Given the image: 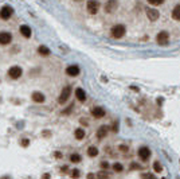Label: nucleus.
<instances>
[{
	"mask_svg": "<svg viewBox=\"0 0 180 179\" xmlns=\"http://www.w3.org/2000/svg\"><path fill=\"white\" fill-rule=\"evenodd\" d=\"M139 156L142 159V160H147V159L151 156V150L148 147H141L139 150Z\"/></svg>",
	"mask_w": 180,
	"mask_h": 179,
	"instance_id": "obj_10",
	"label": "nucleus"
},
{
	"mask_svg": "<svg viewBox=\"0 0 180 179\" xmlns=\"http://www.w3.org/2000/svg\"><path fill=\"white\" fill-rule=\"evenodd\" d=\"M122 168L124 167H122V164H120V163H114L113 164V170L116 171V172H121Z\"/></svg>",
	"mask_w": 180,
	"mask_h": 179,
	"instance_id": "obj_22",
	"label": "nucleus"
},
{
	"mask_svg": "<svg viewBox=\"0 0 180 179\" xmlns=\"http://www.w3.org/2000/svg\"><path fill=\"white\" fill-rule=\"evenodd\" d=\"M20 144H22V146H23V147H27V146H28V144H30L28 139H23V140L20 141Z\"/></svg>",
	"mask_w": 180,
	"mask_h": 179,
	"instance_id": "obj_29",
	"label": "nucleus"
},
{
	"mask_svg": "<svg viewBox=\"0 0 180 179\" xmlns=\"http://www.w3.org/2000/svg\"><path fill=\"white\" fill-rule=\"evenodd\" d=\"M116 8H117V1H114V0H110V1H107V3L105 4V11H106L107 14H112Z\"/></svg>",
	"mask_w": 180,
	"mask_h": 179,
	"instance_id": "obj_12",
	"label": "nucleus"
},
{
	"mask_svg": "<svg viewBox=\"0 0 180 179\" xmlns=\"http://www.w3.org/2000/svg\"><path fill=\"white\" fill-rule=\"evenodd\" d=\"M42 179H50V175L49 174H44V175L42 176Z\"/></svg>",
	"mask_w": 180,
	"mask_h": 179,
	"instance_id": "obj_32",
	"label": "nucleus"
},
{
	"mask_svg": "<svg viewBox=\"0 0 180 179\" xmlns=\"http://www.w3.org/2000/svg\"><path fill=\"white\" fill-rule=\"evenodd\" d=\"M104 178H109V174L101 172V174H98V176H97V179H104Z\"/></svg>",
	"mask_w": 180,
	"mask_h": 179,
	"instance_id": "obj_27",
	"label": "nucleus"
},
{
	"mask_svg": "<svg viewBox=\"0 0 180 179\" xmlns=\"http://www.w3.org/2000/svg\"><path fill=\"white\" fill-rule=\"evenodd\" d=\"M71 178H74V179L79 178V171L78 170H73V171H71Z\"/></svg>",
	"mask_w": 180,
	"mask_h": 179,
	"instance_id": "obj_26",
	"label": "nucleus"
},
{
	"mask_svg": "<svg viewBox=\"0 0 180 179\" xmlns=\"http://www.w3.org/2000/svg\"><path fill=\"white\" fill-rule=\"evenodd\" d=\"M98 8H99L98 1H94V0L87 1V11H89L90 14H97V12H98Z\"/></svg>",
	"mask_w": 180,
	"mask_h": 179,
	"instance_id": "obj_6",
	"label": "nucleus"
},
{
	"mask_svg": "<svg viewBox=\"0 0 180 179\" xmlns=\"http://www.w3.org/2000/svg\"><path fill=\"white\" fill-rule=\"evenodd\" d=\"M75 138L78 139V140H82V139L85 138V131L82 128H78L75 129Z\"/></svg>",
	"mask_w": 180,
	"mask_h": 179,
	"instance_id": "obj_19",
	"label": "nucleus"
},
{
	"mask_svg": "<svg viewBox=\"0 0 180 179\" xmlns=\"http://www.w3.org/2000/svg\"><path fill=\"white\" fill-rule=\"evenodd\" d=\"M147 16H148V19L151 22H155V20H157V19H159L160 14H159V11H157V9L148 8V9H147Z\"/></svg>",
	"mask_w": 180,
	"mask_h": 179,
	"instance_id": "obj_8",
	"label": "nucleus"
},
{
	"mask_svg": "<svg viewBox=\"0 0 180 179\" xmlns=\"http://www.w3.org/2000/svg\"><path fill=\"white\" fill-rule=\"evenodd\" d=\"M12 12H14V9H12L11 7H9V6H4L3 8L0 9V18L4 19V20H7L8 18H11Z\"/></svg>",
	"mask_w": 180,
	"mask_h": 179,
	"instance_id": "obj_4",
	"label": "nucleus"
},
{
	"mask_svg": "<svg viewBox=\"0 0 180 179\" xmlns=\"http://www.w3.org/2000/svg\"><path fill=\"white\" fill-rule=\"evenodd\" d=\"M19 31H20V34L24 38H30V36H31V28H30L28 26H20Z\"/></svg>",
	"mask_w": 180,
	"mask_h": 179,
	"instance_id": "obj_16",
	"label": "nucleus"
},
{
	"mask_svg": "<svg viewBox=\"0 0 180 179\" xmlns=\"http://www.w3.org/2000/svg\"><path fill=\"white\" fill-rule=\"evenodd\" d=\"M149 4H153V6H159V4H163V0H148Z\"/></svg>",
	"mask_w": 180,
	"mask_h": 179,
	"instance_id": "obj_25",
	"label": "nucleus"
},
{
	"mask_svg": "<svg viewBox=\"0 0 180 179\" xmlns=\"http://www.w3.org/2000/svg\"><path fill=\"white\" fill-rule=\"evenodd\" d=\"M70 92H71V88H70V86H65L63 90H62V93H61V96H59V98H58L59 104L66 103L67 98H69V96H70Z\"/></svg>",
	"mask_w": 180,
	"mask_h": 179,
	"instance_id": "obj_3",
	"label": "nucleus"
},
{
	"mask_svg": "<svg viewBox=\"0 0 180 179\" xmlns=\"http://www.w3.org/2000/svg\"><path fill=\"white\" fill-rule=\"evenodd\" d=\"M32 101H35V103H44V94L41 93V92H34L31 96Z\"/></svg>",
	"mask_w": 180,
	"mask_h": 179,
	"instance_id": "obj_13",
	"label": "nucleus"
},
{
	"mask_svg": "<svg viewBox=\"0 0 180 179\" xmlns=\"http://www.w3.org/2000/svg\"><path fill=\"white\" fill-rule=\"evenodd\" d=\"M107 131H109V128H107L106 125L99 127V129L97 131V138H98V139H104L105 136L107 135Z\"/></svg>",
	"mask_w": 180,
	"mask_h": 179,
	"instance_id": "obj_15",
	"label": "nucleus"
},
{
	"mask_svg": "<svg viewBox=\"0 0 180 179\" xmlns=\"http://www.w3.org/2000/svg\"><path fill=\"white\" fill-rule=\"evenodd\" d=\"M172 18L175 20H180V4H177L173 9H172Z\"/></svg>",
	"mask_w": 180,
	"mask_h": 179,
	"instance_id": "obj_17",
	"label": "nucleus"
},
{
	"mask_svg": "<svg viewBox=\"0 0 180 179\" xmlns=\"http://www.w3.org/2000/svg\"><path fill=\"white\" fill-rule=\"evenodd\" d=\"M70 162H73V163H79L81 162V156L78 154H71L70 155Z\"/></svg>",
	"mask_w": 180,
	"mask_h": 179,
	"instance_id": "obj_21",
	"label": "nucleus"
},
{
	"mask_svg": "<svg viewBox=\"0 0 180 179\" xmlns=\"http://www.w3.org/2000/svg\"><path fill=\"white\" fill-rule=\"evenodd\" d=\"M87 155L91 156V158H94V156L98 155V150H97L96 147H89V150H87Z\"/></svg>",
	"mask_w": 180,
	"mask_h": 179,
	"instance_id": "obj_20",
	"label": "nucleus"
},
{
	"mask_svg": "<svg viewBox=\"0 0 180 179\" xmlns=\"http://www.w3.org/2000/svg\"><path fill=\"white\" fill-rule=\"evenodd\" d=\"M11 41H12V36L9 32L7 31L0 32V44H8L11 43Z\"/></svg>",
	"mask_w": 180,
	"mask_h": 179,
	"instance_id": "obj_7",
	"label": "nucleus"
},
{
	"mask_svg": "<svg viewBox=\"0 0 180 179\" xmlns=\"http://www.w3.org/2000/svg\"><path fill=\"white\" fill-rule=\"evenodd\" d=\"M142 179H156L153 174H142Z\"/></svg>",
	"mask_w": 180,
	"mask_h": 179,
	"instance_id": "obj_24",
	"label": "nucleus"
},
{
	"mask_svg": "<svg viewBox=\"0 0 180 179\" xmlns=\"http://www.w3.org/2000/svg\"><path fill=\"white\" fill-rule=\"evenodd\" d=\"M3 179H9V178H3Z\"/></svg>",
	"mask_w": 180,
	"mask_h": 179,
	"instance_id": "obj_33",
	"label": "nucleus"
},
{
	"mask_svg": "<svg viewBox=\"0 0 180 179\" xmlns=\"http://www.w3.org/2000/svg\"><path fill=\"white\" fill-rule=\"evenodd\" d=\"M22 73H23V70H22L19 66H12L8 70V76H9V78H12V79H17L22 76Z\"/></svg>",
	"mask_w": 180,
	"mask_h": 179,
	"instance_id": "obj_2",
	"label": "nucleus"
},
{
	"mask_svg": "<svg viewBox=\"0 0 180 179\" xmlns=\"http://www.w3.org/2000/svg\"><path fill=\"white\" fill-rule=\"evenodd\" d=\"M156 41H157V43L159 44H167L168 43V32L167 31H161V32H159L157 34V36H156Z\"/></svg>",
	"mask_w": 180,
	"mask_h": 179,
	"instance_id": "obj_5",
	"label": "nucleus"
},
{
	"mask_svg": "<svg viewBox=\"0 0 180 179\" xmlns=\"http://www.w3.org/2000/svg\"><path fill=\"white\" fill-rule=\"evenodd\" d=\"M75 97H77V98H78V101H81V103H83V101L86 100V93H85V90H83V89L78 88V89H75Z\"/></svg>",
	"mask_w": 180,
	"mask_h": 179,
	"instance_id": "obj_14",
	"label": "nucleus"
},
{
	"mask_svg": "<svg viewBox=\"0 0 180 179\" xmlns=\"http://www.w3.org/2000/svg\"><path fill=\"white\" fill-rule=\"evenodd\" d=\"M101 167L106 170V168H109V163H107V162H102V163H101Z\"/></svg>",
	"mask_w": 180,
	"mask_h": 179,
	"instance_id": "obj_30",
	"label": "nucleus"
},
{
	"mask_svg": "<svg viewBox=\"0 0 180 179\" xmlns=\"http://www.w3.org/2000/svg\"><path fill=\"white\" fill-rule=\"evenodd\" d=\"M110 32H112V36H113V38L118 39V38H122V36L125 35L126 30H125V27L122 26V24H116V26L112 27Z\"/></svg>",
	"mask_w": 180,
	"mask_h": 179,
	"instance_id": "obj_1",
	"label": "nucleus"
},
{
	"mask_svg": "<svg viewBox=\"0 0 180 179\" xmlns=\"http://www.w3.org/2000/svg\"><path fill=\"white\" fill-rule=\"evenodd\" d=\"M120 150H121L122 152H126V151H128V147H126V146H120Z\"/></svg>",
	"mask_w": 180,
	"mask_h": 179,
	"instance_id": "obj_31",
	"label": "nucleus"
},
{
	"mask_svg": "<svg viewBox=\"0 0 180 179\" xmlns=\"http://www.w3.org/2000/svg\"><path fill=\"white\" fill-rule=\"evenodd\" d=\"M38 53L41 54V55H43V57L50 55V50L47 49L46 46H39V47H38Z\"/></svg>",
	"mask_w": 180,
	"mask_h": 179,
	"instance_id": "obj_18",
	"label": "nucleus"
},
{
	"mask_svg": "<svg viewBox=\"0 0 180 179\" xmlns=\"http://www.w3.org/2000/svg\"><path fill=\"white\" fill-rule=\"evenodd\" d=\"M153 170L156 171V172H161V164H160L159 162H155L153 163Z\"/></svg>",
	"mask_w": 180,
	"mask_h": 179,
	"instance_id": "obj_23",
	"label": "nucleus"
},
{
	"mask_svg": "<svg viewBox=\"0 0 180 179\" xmlns=\"http://www.w3.org/2000/svg\"><path fill=\"white\" fill-rule=\"evenodd\" d=\"M66 73H67V76L75 77V76L79 74V68L77 66V65H71V66H69V68L66 69Z\"/></svg>",
	"mask_w": 180,
	"mask_h": 179,
	"instance_id": "obj_11",
	"label": "nucleus"
},
{
	"mask_svg": "<svg viewBox=\"0 0 180 179\" xmlns=\"http://www.w3.org/2000/svg\"><path fill=\"white\" fill-rule=\"evenodd\" d=\"M112 131H113V132H117V131H118V121H114V123H113Z\"/></svg>",
	"mask_w": 180,
	"mask_h": 179,
	"instance_id": "obj_28",
	"label": "nucleus"
},
{
	"mask_svg": "<svg viewBox=\"0 0 180 179\" xmlns=\"http://www.w3.org/2000/svg\"><path fill=\"white\" fill-rule=\"evenodd\" d=\"M91 115H93L96 119L104 117V116H105V109L101 108V106H94V108H91Z\"/></svg>",
	"mask_w": 180,
	"mask_h": 179,
	"instance_id": "obj_9",
	"label": "nucleus"
}]
</instances>
